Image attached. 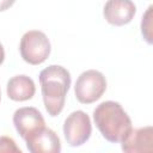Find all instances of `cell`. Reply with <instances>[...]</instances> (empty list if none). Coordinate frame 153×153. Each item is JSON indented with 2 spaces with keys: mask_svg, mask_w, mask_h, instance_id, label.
<instances>
[{
  "mask_svg": "<svg viewBox=\"0 0 153 153\" xmlns=\"http://www.w3.org/2000/svg\"><path fill=\"white\" fill-rule=\"evenodd\" d=\"M71 82V73L62 66L51 65L41 71L39 84L43 103L51 117L60 115L63 110Z\"/></svg>",
  "mask_w": 153,
  "mask_h": 153,
  "instance_id": "cell-1",
  "label": "cell"
},
{
  "mask_svg": "<svg viewBox=\"0 0 153 153\" xmlns=\"http://www.w3.org/2000/svg\"><path fill=\"white\" fill-rule=\"evenodd\" d=\"M93 121L102 136L109 142H121L133 128L128 114L120 103L106 100L93 110Z\"/></svg>",
  "mask_w": 153,
  "mask_h": 153,
  "instance_id": "cell-2",
  "label": "cell"
},
{
  "mask_svg": "<svg viewBox=\"0 0 153 153\" xmlns=\"http://www.w3.org/2000/svg\"><path fill=\"white\" fill-rule=\"evenodd\" d=\"M22 59L30 65H41L50 55L51 45L47 35L39 30L25 32L19 43Z\"/></svg>",
  "mask_w": 153,
  "mask_h": 153,
  "instance_id": "cell-3",
  "label": "cell"
},
{
  "mask_svg": "<svg viewBox=\"0 0 153 153\" xmlns=\"http://www.w3.org/2000/svg\"><path fill=\"white\" fill-rule=\"evenodd\" d=\"M106 90V79L96 69L82 72L74 85V93L81 104H91L98 100Z\"/></svg>",
  "mask_w": 153,
  "mask_h": 153,
  "instance_id": "cell-4",
  "label": "cell"
},
{
  "mask_svg": "<svg viewBox=\"0 0 153 153\" xmlns=\"http://www.w3.org/2000/svg\"><path fill=\"white\" fill-rule=\"evenodd\" d=\"M92 124L85 111L76 110L68 115L63 123V135L71 147L84 145L91 136Z\"/></svg>",
  "mask_w": 153,
  "mask_h": 153,
  "instance_id": "cell-5",
  "label": "cell"
},
{
  "mask_svg": "<svg viewBox=\"0 0 153 153\" xmlns=\"http://www.w3.org/2000/svg\"><path fill=\"white\" fill-rule=\"evenodd\" d=\"M13 124L17 133L24 141L45 127L42 114L33 106H24L17 109L13 114Z\"/></svg>",
  "mask_w": 153,
  "mask_h": 153,
  "instance_id": "cell-6",
  "label": "cell"
},
{
  "mask_svg": "<svg viewBox=\"0 0 153 153\" xmlns=\"http://www.w3.org/2000/svg\"><path fill=\"white\" fill-rule=\"evenodd\" d=\"M135 13L136 6L131 0H108L103 10L105 20L115 26L130 23Z\"/></svg>",
  "mask_w": 153,
  "mask_h": 153,
  "instance_id": "cell-7",
  "label": "cell"
},
{
  "mask_svg": "<svg viewBox=\"0 0 153 153\" xmlns=\"http://www.w3.org/2000/svg\"><path fill=\"white\" fill-rule=\"evenodd\" d=\"M25 142L31 153H59L61 151L60 137L53 129L47 127L36 131Z\"/></svg>",
  "mask_w": 153,
  "mask_h": 153,
  "instance_id": "cell-8",
  "label": "cell"
},
{
  "mask_svg": "<svg viewBox=\"0 0 153 153\" xmlns=\"http://www.w3.org/2000/svg\"><path fill=\"white\" fill-rule=\"evenodd\" d=\"M122 151L127 153L152 152L153 151V128L151 126L130 129L126 137L121 141Z\"/></svg>",
  "mask_w": 153,
  "mask_h": 153,
  "instance_id": "cell-9",
  "label": "cell"
},
{
  "mask_svg": "<svg viewBox=\"0 0 153 153\" xmlns=\"http://www.w3.org/2000/svg\"><path fill=\"white\" fill-rule=\"evenodd\" d=\"M7 97L14 102H25L35 96L36 86L33 80L24 74L14 75L7 81Z\"/></svg>",
  "mask_w": 153,
  "mask_h": 153,
  "instance_id": "cell-10",
  "label": "cell"
},
{
  "mask_svg": "<svg viewBox=\"0 0 153 153\" xmlns=\"http://www.w3.org/2000/svg\"><path fill=\"white\" fill-rule=\"evenodd\" d=\"M152 6H148L142 16L141 20V33L148 44H152Z\"/></svg>",
  "mask_w": 153,
  "mask_h": 153,
  "instance_id": "cell-11",
  "label": "cell"
},
{
  "mask_svg": "<svg viewBox=\"0 0 153 153\" xmlns=\"http://www.w3.org/2000/svg\"><path fill=\"white\" fill-rule=\"evenodd\" d=\"M1 152H16L20 153V148L16 145L14 140L8 136H0V153Z\"/></svg>",
  "mask_w": 153,
  "mask_h": 153,
  "instance_id": "cell-12",
  "label": "cell"
},
{
  "mask_svg": "<svg viewBox=\"0 0 153 153\" xmlns=\"http://www.w3.org/2000/svg\"><path fill=\"white\" fill-rule=\"evenodd\" d=\"M14 2H16V0H0V12L8 10L10 7L13 6Z\"/></svg>",
  "mask_w": 153,
  "mask_h": 153,
  "instance_id": "cell-13",
  "label": "cell"
},
{
  "mask_svg": "<svg viewBox=\"0 0 153 153\" xmlns=\"http://www.w3.org/2000/svg\"><path fill=\"white\" fill-rule=\"evenodd\" d=\"M4 60H5V50H4L2 44L0 43V65L4 62Z\"/></svg>",
  "mask_w": 153,
  "mask_h": 153,
  "instance_id": "cell-14",
  "label": "cell"
},
{
  "mask_svg": "<svg viewBox=\"0 0 153 153\" xmlns=\"http://www.w3.org/2000/svg\"><path fill=\"white\" fill-rule=\"evenodd\" d=\"M0 99H1V91H0Z\"/></svg>",
  "mask_w": 153,
  "mask_h": 153,
  "instance_id": "cell-15",
  "label": "cell"
}]
</instances>
